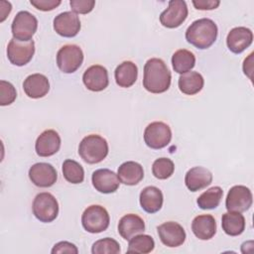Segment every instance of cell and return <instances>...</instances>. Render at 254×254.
<instances>
[{
  "label": "cell",
  "instance_id": "6da1fadb",
  "mask_svg": "<svg viewBox=\"0 0 254 254\" xmlns=\"http://www.w3.org/2000/svg\"><path fill=\"white\" fill-rule=\"evenodd\" d=\"M172 74L163 60L152 58L144 65L143 86L151 93H163L170 88Z\"/></svg>",
  "mask_w": 254,
  "mask_h": 254
},
{
  "label": "cell",
  "instance_id": "7a4b0ae2",
  "mask_svg": "<svg viewBox=\"0 0 254 254\" xmlns=\"http://www.w3.org/2000/svg\"><path fill=\"white\" fill-rule=\"evenodd\" d=\"M217 26L208 18L193 21L186 31V40L199 50L209 48L217 38Z\"/></svg>",
  "mask_w": 254,
  "mask_h": 254
},
{
  "label": "cell",
  "instance_id": "3957f363",
  "mask_svg": "<svg viewBox=\"0 0 254 254\" xmlns=\"http://www.w3.org/2000/svg\"><path fill=\"white\" fill-rule=\"evenodd\" d=\"M108 151L107 141L97 134L85 136L78 146V154L87 164L100 163L106 158Z\"/></svg>",
  "mask_w": 254,
  "mask_h": 254
},
{
  "label": "cell",
  "instance_id": "277c9868",
  "mask_svg": "<svg viewBox=\"0 0 254 254\" xmlns=\"http://www.w3.org/2000/svg\"><path fill=\"white\" fill-rule=\"evenodd\" d=\"M110 222L107 210L98 204H92L85 208L81 215V224L89 233H100L105 231Z\"/></svg>",
  "mask_w": 254,
  "mask_h": 254
},
{
  "label": "cell",
  "instance_id": "5b68a950",
  "mask_svg": "<svg viewBox=\"0 0 254 254\" xmlns=\"http://www.w3.org/2000/svg\"><path fill=\"white\" fill-rule=\"evenodd\" d=\"M32 209L33 214L38 220L49 223L57 218L59 214V203L52 193L40 192L34 198Z\"/></svg>",
  "mask_w": 254,
  "mask_h": 254
},
{
  "label": "cell",
  "instance_id": "8992f818",
  "mask_svg": "<svg viewBox=\"0 0 254 254\" xmlns=\"http://www.w3.org/2000/svg\"><path fill=\"white\" fill-rule=\"evenodd\" d=\"M38 29L37 18L28 11H20L16 14L11 25L13 38L21 42L32 40Z\"/></svg>",
  "mask_w": 254,
  "mask_h": 254
},
{
  "label": "cell",
  "instance_id": "52a82bcc",
  "mask_svg": "<svg viewBox=\"0 0 254 254\" xmlns=\"http://www.w3.org/2000/svg\"><path fill=\"white\" fill-rule=\"evenodd\" d=\"M83 62L82 50L76 45H65L57 54V65L64 73H73Z\"/></svg>",
  "mask_w": 254,
  "mask_h": 254
},
{
  "label": "cell",
  "instance_id": "ba28073f",
  "mask_svg": "<svg viewBox=\"0 0 254 254\" xmlns=\"http://www.w3.org/2000/svg\"><path fill=\"white\" fill-rule=\"evenodd\" d=\"M172 139L170 126L162 121H155L149 124L144 131V141L146 145L155 150L165 148Z\"/></svg>",
  "mask_w": 254,
  "mask_h": 254
},
{
  "label": "cell",
  "instance_id": "9c48e42d",
  "mask_svg": "<svg viewBox=\"0 0 254 254\" xmlns=\"http://www.w3.org/2000/svg\"><path fill=\"white\" fill-rule=\"evenodd\" d=\"M35 54V42H21L16 39H11L7 46V57L9 62L17 66L27 64Z\"/></svg>",
  "mask_w": 254,
  "mask_h": 254
},
{
  "label": "cell",
  "instance_id": "30bf717a",
  "mask_svg": "<svg viewBox=\"0 0 254 254\" xmlns=\"http://www.w3.org/2000/svg\"><path fill=\"white\" fill-rule=\"evenodd\" d=\"M189 14L187 3L183 0H171L169 6L160 15L161 24L169 29L180 27Z\"/></svg>",
  "mask_w": 254,
  "mask_h": 254
},
{
  "label": "cell",
  "instance_id": "8fae6325",
  "mask_svg": "<svg viewBox=\"0 0 254 254\" xmlns=\"http://www.w3.org/2000/svg\"><path fill=\"white\" fill-rule=\"evenodd\" d=\"M253 202L251 190L245 186L232 187L226 196L225 206L228 211L243 212L250 208Z\"/></svg>",
  "mask_w": 254,
  "mask_h": 254
},
{
  "label": "cell",
  "instance_id": "7c38bea8",
  "mask_svg": "<svg viewBox=\"0 0 254 254\" xmlns=\"http://www.w3.org/2000/svg\"><path fill=\"white\" fill-rule=\"evenodd\" d=\"M161 242L168 247H179L186 240L184 227L175 221H167L157 227Z\"/></svg>",
  "mask_w": 254,
  "mask_h": 254
},
{
  "label": "cell",
  "instance_id": "4fadbf2b",
  "mask_svg": "<svg viewBox=\"0 0 254 254\" xmlns=\"http://www.w3.org/2000/svg\"><path fill=\"white\" fill-rule=\"evenodd\" d=\"M29 178L36 187L50 188L57 182L58 173L51 164L36 163L29 169Z\"/></svg>",
  "mask_w": 254,
  "mask_h": 254
},
{
  "label": "cell",
  "instance_id": "5bb4252c",
  "mask_svg": "<svg viewBox=\"0 0 254 254\" xmlns=\"http://www.w3.org/2000/svg\"><path fill=\"white\" fill-rule=\"evenodd\" d=\"M80 27L81 25L78 16L71 11L63 12L54 19V30L57 34L64 38L75 37L78 34Z\"/></svg>",
  "mask_w": 254,
  "mask_h": 254
},
{
  "label": "cell",
  "instance_id": "9a60e30c",
  "mask_svg": "<svg viewBox=\"0 0 254 254\" xmlns=\"http://www.w3.org/2000/svg\"><path fill=\"white\" fill-rule=\"evenodd\" d=\"M82 81L87 89L95 92L102 91L109 83L108 71L100 64H93L83 72Z\"/></svg>",
  "mask_w": 254,
  "mask_h": 254
},
{
  "label": "cell",
  "instance_id": "2e32d148",
  "mask_svg": "<svg viewBox=\"0 0 254 254\" xmlns=\"http://www.w3.org/2000/svg\"><path fill=\"white\" fill-rule=\"evenodd\" d=\"M91 182L94 189L101 193L115 192L120 185L118 176L109 169H98L92 173Z\"/></svg>",
  "mask_w": 254,
  "mask_h": 254
},
{
  "label": "cell",
  "instance_id": "e0dca14e",
  "mask_svg": "<svg viewBox=\"0 0 254 254\" xmlns=\"http://www.w3.org/2000/svg\"><path fill=\"white\" fill-rule=\"evenodd\" d=\"M61 137L53 129L45 130L40 134L35 143V150L40 157H51L58 153L61 148Z\"/></svg>",
  "mask_w": 254,
  "mask_h": 254
},
{
  "label": "cell",
  "instance_id": "ac0fdd59",
  "mask_svg": "<svg viewBox=\"0 0 254 254\" xmlns=\"http://www.w3.org/2000/svg\"><path fill=\"white\" fill-rule=\"evenodd\" d=\"M253 42V33L246 27H235L230 30L226 38V45L233 54H241Z\"/></svg>",
  "mask_w": 254,
  "mask_h": 254
},
{
  "label": "cell",
  "instance_id": "d6986e66",
  "mask_svg": "<svg viewBox=\"0 0 254 254\" xmlns=\"http://www.w3.org/2000/svg\"><path fill=\"white\" fill-rule=\"evenodd\" d=\"M23 89L26 95L33 99L42 98L50 90V82L46 75L42 73H33L26 77L23 82Z\"/></svg>",
  "mask_w": 254,
  "mask_h": 254
},
{
  "label": "cell",
  "instance_id": "ffe728a7",
  "mask_svg": "<svg viewBox=\"0 0 254 254\" xmlns=\"http://www.w3.org/2000/svg\"><path fill=\"white\" fill-rule=\"evenodd\" d=\"M212 182V174L203 167H193L190 169L185 176L186 187L190 191H197L206 188Z\"/></svg>",
  "mask_w": 254,
  "mask_h": 254
},
{
  "label": "cell",
  "instance_id": "44dd1931",
  "mask_svg": "<svg viewBox=\"0 0 254 254\" xmlns=\"http://www.w3.org/2000/svg\"><path fill=\"white\" fill-rule=\"evenodd\" d=\"M139 199L143 210L148 213H155L162 208L164 196L162 190L159 188L149 186L141 190Z\"/></svg>",
  "mask_w": 254,
  "mask_h": 254
},
{
  "label": "cell",
  "instance_id": "7402d4cb",
  "mask_svg": "<svg viewBox=\"0 0 254 254\" xmlns=\"http://www.w3.org/2000/svg\"><path fill=\"white\" fill-rule=\"evenodd\" d=\"M144 230V220L134 213L125 214L118 222V232L125 240H130L133 236L143 233Z\"/></svg>",
  "mask_w": 254,
  "mask_h": 254
},
{
  "label": "cell",
  "instance_id": "603a6c76",
  "mask_svg": "<svg viewBox=\"0 0 254 254\" xmlns=\"http://www.w3.org/2000/svg\"><path fill=\"white\" fill-rule=\"evenodd\" d=\"M191 230L198 239L209 240L216 233V221L210 214L197 215L191 222Z\"/></svg>",
  "mask_w": 254,
  "mask_h": 254
},
{
  "label": "cell",
  "instance_id": "cb8c5ba5",
  "mask_svg": "<svg viewBox=\"0 0 254 254\" xmlns=\"http://www.w3.org/2000/svg\"><path fill=\"white\" fill-rule=\"evenodd\" d=\"M120 182L126 186H135L144 178L143 167L134 161H127L121 164L117 171Z\"/></svg>",
  "mask_w": 254,
  "mask_h": 254
},
{
  "label": "cell",
  "instance_id": "d4e9b609",
  "mask_svg": "<svg viewBox=\"0 0 254 254\" xmlns=\"http://www.w3.org/2000/svg\"><path fill=\"white\" fill-rule=\"evenodd\" d=\"M115 81L117 85L120 87H130L132 86L138 76V68L137 65L130 61H125L121 63L114 71Z\"/></svg>",
  "mask_w": 254,
  "mask_h": 254
},
{
  "label": "cell",
  "instance_id": "484cf974",
  "mask_svg": "<svg viewBox=\"0 0 254 254\" xmlns=\"http://www.w3.org/2000/svg\"><path fill=\"white\" fill-rule=\"evenodd\" d=\"M204 84V79L202 75L197 71H189L181 74L179 77L178 85L184 94L194 95L198 93Z\"/></svg>",
  "mask_w": 254,
  "mask_h": 254
},
{
  "label": "cell",
  "instance_id": "4316f807",
  "mask_svg": "<svg viewBox=\"0 0 254 254\" xmlns=\"http://www.w3.org/2000/svg\"><path fill=\"white\" fill-rule=\"evenodd\" d=\"M223 231L229 236H238L245 229V218L241 212L228 211L221 217Z\"/></svg>",
  "mask_w": 254,
  "mask_h": 254
},
{
  "label": "cell",
  "instance_id": "83f0119b",
  "mask_svg": "<svg viewBox=\"0 0 254 254\" xmlns=\"http://www.w3.org/2000/svg\"><path fill=\"white\" fill-rule=\"evenodd\" d=\"M172 65L174 70L178 73L183 74L189 72L195 65V57L189 50H178L172 57Z\"/></svg>",
  "mask_w": 254,
  "mask_h": 254
},
{
  "label": "cell",
  "instance_id": "f1b7e54d",
  "mask_svg": "<svg viewBox=\"0 0 254 254\" xmlns=\"http://www.w3.org/2000/svg\"><path fill=\"white\" fill-rule=\"evenodd\" d=\"M222 195L223 190L220 187H212L197 197L196 203L201 209H213L219 205Z\"/></svg>",
  "mask_w": 254,
  "mask_h": 254
},
{
  "label": "cell",
  "instance_id": "f546056e",
  "mask_svg": "<svg viewBox=\"0 0 254 254\" xmlns=\"http://www.w3.org/2000/svg\"><path fill=\"white\" fill-rule=\"evenodd\" d=\"M62 170L64 178L70 184H80L84 180V170L82 166L74 160L66 159L64 161Z\"/></svg>",
  "mask_w": 254,
  "mask_h": 254
},
{
  "label": "cell",
  "instance_id": "4dcf8cb0",
  "mask_svg": "<svg viewBox=\"0 0 254 254\" xmlns=\"http://www.w3.org/2000/svg\"><path fill=\"white\" fill-rule=\"evenodd\" d=\"M155 248V241L152 236L147 234H137L129 240L128 253H150Z\"/></svg>",
  "mask_w": 254,
  "mask_h": 254
},
{
  "label": "cell",
  "instance_id": "1f68e13d",
  "mask_svg": "<svg viewBox=\"0 0 254 254\" xmlns=\"http://www.w3.org/2000/svg\"><path fill=\"white\" fill-rule=\"evenodd\" d=\"M175 171L174 162L169 158H159L152 165V173L159 180H167Z\"/></svg>",
  "mask_w": 254,
  "mask_h": 254
},
{
  "label": "cell",
  "instance_id": "d6a6232c",
  "mask_svg": "<svg viewBox=\"0 0 254 254\" xmlns=\"http://www.w3.org/2000/svg\"><path fill=\"white\" fill-rule=\"evenodd\" d=\"M120 251L119 243L110 237H105L95 241L91 247L92 254H118Z\"/></svg>",
  "mask_w": 254,
  "mask_h": 254
},
{
  "label": "cell",
  "instance_id": "836d02e7",
  "mask_svg": "<svg viewBox=\"0 0 254 254\" xmlns=\"http://www.w3.org/2000/svg\"><path fill=\"white\" fill-rule=\"evenodd\" d=\"M17 97L14 85L6 80L0 81V105L6 106L12 104Z\"/></svg>",
  "mask_w": 254,
  "mask_h": 254
},
{
  "label": "cell",
  "instance_id": "e575fe53",
  "mask_svg": "<svg viewBox=\"0 0 254 254\" xmlns=\"http://www.w3.org/2000/svg\"><path fill=\"white\" fill-rule=\"evenodd\" d=\"M69 5L71 11L76 14H87L94 8V0H70Z\"/></svg>",
  "mask_w": 254,
  "mask_h": 254
},
{
  "label": "cell",
  "instance_id": "d590c367",
  "mask_svg": "<svg viewBox=\"0 0 254 254\" xmlns=\"http://www.w3.org/2000/svg\"><path fill=\"white\" fill-rule=\"evenodd\" d=\"M53 254H59V253H69V254H77L78 249L77 247L68 241H61L54 245L52 249Z\"/></svg>",
  "mask_w": 254,
  "mask_h": 254
},
{
  "label": "cell",
  "instance_id": "8d00e7d4",
  "mask_svg": "<svg viewBox=\"0 0 254 254\" xmlns=\"http://www.w3.org/2000/svg\"><path fill=\"white\" fill-rule=\"evenodd\" d=\"M30 3L38 10L41 11H52L61 5L60 0H31Z\"/></svg>",
  "mask_w": 254,
  "mask_h": 254
},
{
  "label": "cell",
  "instance_id": "74e56055",
  "mask_svg": "<svg viewBox=\"0 0 254 254\" xmlns=\"http://www.w3.org/2000/svg\"><path fill=\"white\" fill-rule=\"evenodd\" d=\"M193 6L197 10H213L216 9L220 1L218 0H193L192 1Z\"/></svg>",
  "mask_w": 254,
  "mask_h": 254
},
{
  "label": "cell",
  "instance_id": "f35d334b",
  "mask_svg": "<svg viewBox=\"0 0 254 254\" xmlns=\"http://www.w3.org/2000/svg\"><path fill=\"white\" fill-rule=\"evenodd\" d=\"M0 14H1V19L0 21L3 22L7 16L10 14L11 10H12V5L10 2H6V1H1L0 2Z\"/></svg>",
  "mask_w": 254,
  "mask_h": 254
}]
</instances>
